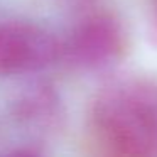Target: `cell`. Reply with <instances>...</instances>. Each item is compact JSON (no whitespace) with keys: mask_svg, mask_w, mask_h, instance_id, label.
<instances>
[{"mask_svg":"<svg viewBox=\"0 0 157 157\" xmlns=\"http://www.w3.org/2000/svg\"><path fill=\"white\" fill-rule=\"evenodd\" d=\"M95 125L101 139L122 154H144L154 145V115L123 93L105 95L95 106Z\"/></svg>","mask_w":157,"mask_h":157,"instance_id":"6da1fadb","label":"cell"},{"mask_svg":"<svg viewBox=\"0 0 157 157\" xmlns=\"http://www.w3.org/2000/svg\"><path fill=\"white\" fill-rule=\"evenodd\" d=\"M61 58V41L31 22L0 24V76L37 73Z\"/></svg>","mask_w":157,"mask_h":157,"instance_id":"7a4b0ae2","label":"cell"},{"mask_svg":"<svg viewBox=\"0 0 157 157\" xmlns=\"http://www.w3.org/2000/svg\"><path fill=\"white\" fill-rule=\"evenodd\" d=\"M123 48L120 24L110 15L83 19L61 42V56L85 69H98L113 63Z\"/></svg>","mask_w":157,"mask_h":157,"instance_id":"3957f363","label":"cell"},{"mask_svg":"<svg viewBox=\"0 0 157 157\" xmlns=\"http://www.w3.org/2000/svg\"><path fill=\"white\" fill-rule=\"evenodd\" d=\"M14 117L29 128H52L61 117V101L52 88L31 86L14 103Z\"/></svg>","mask_w":157,"mask_h":157,"instance_id":"277c9868","label":"cell"},{"mask_svg":"<svg viewBox=\"0 0 157 157\" xmlns=\"http://www.w3.org/2000/svg\"><path fill=\"white\" fill-rule=\"evenodd\" d=\"M68 2H75V4H78V2H85V0H68Z\"/></svg>","mask_w":157,"mask_h":157,"instance_id":"5b68a950","label":"cell"}]
</instances>
